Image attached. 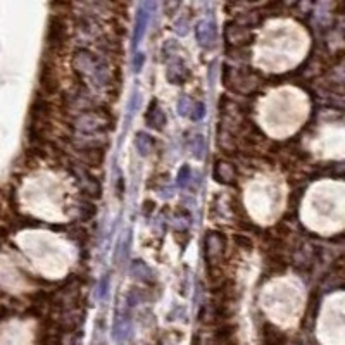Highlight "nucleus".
Instances as JSON below:
<instances>
[]
</instances>
